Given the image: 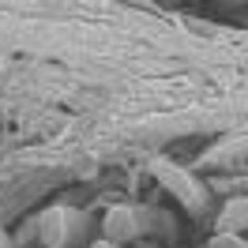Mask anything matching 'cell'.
<instances>
[{"mask_svg":"<svg viewBox=\"0 0 248 248\" xmlns=\"http://www.w3.org/2000/svg\"><path fill=\"white\" fill-rule=\"evenodd\" d=\"M42 230H46V241H61V211H49Z\"/></svg>","mask_w":248,"mask_h":248,"instance_id":"6da1fadb","label":"cell"}]
</instances>
